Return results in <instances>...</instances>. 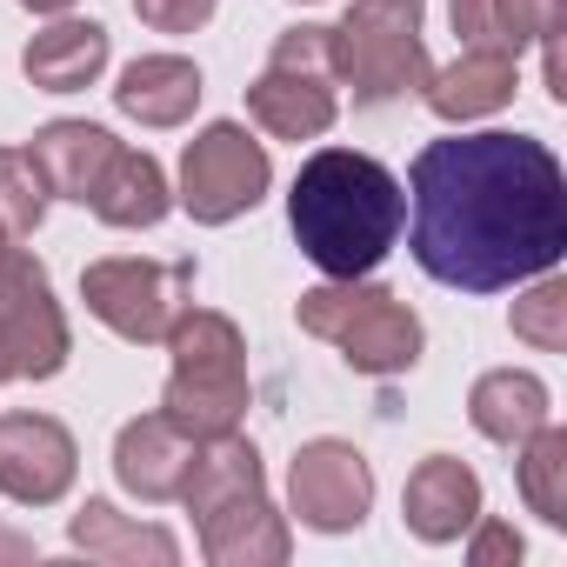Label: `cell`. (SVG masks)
Wrapping results in <instances>:
<instances>
[{"label":"cell","mask_w":567,"mask_h":567,"mask_svg":"<svg viewBox=\"0 0 567 567\" xmlns=\"http://www.w3.org/2000/svg\"><path fill=\"white\" fill-rule=\"evenodd\" d=\"M547 414H554V408H547V381L527 374V368H494V374H481L474 394H467V421H474L487 441H501V447H520Z\"/></svg>","instance_id":"20"},{"label":"cell","mask_w":567,"mask_h":567,"mask_svg":"<svg viewBox=\"0 0 567 567\" xmlns=\"http://www.w3.org/2000/svg\"><path fill=\"white\" fill-rule=\"evenodd\" d=\"M48 200H54V187H48L41 161L28 147H0V234L28 240L48 220Z\"/></svg>","instance_id":"23"},{"label":"cell","mask_w":567,"mask_h":567,"mask_svg":"<svg viewBox=\"0 0 567 567\" xmlns=\"http://www.w3.org/2000/svg\"><path fill=\"white\" fill-rule=\"evenodd\" d=\"M560 28H567V0H494V41L507 54H520Z\"/></svg>","instance_id":"25"},{"label":"cell","mask_w":567,"mask_h":567,"mask_svg":"<svg viewBox=\"0 0 567 567\" xmlns=\"http://www.w3.org/2000/svg\"><path fill=\"white\" fill-rule=\"evenodd\" d=\"M401 514L421 540L447 547L461 540L474 520H481V474L454 454H427L414 474H408V494H401Z\"/></svg>","instance_id":"15"},{"label":"cell","mask_w":567,"mask_h":567,"mask_svg":"<svg viewBox=\"0 0 567 567\" xmlns=\"http://www.w3.org/2000/svg\"><path fill=\"white\" fill-rule=\"evenodd\" d=\"M8 247H14V240H8V234H0V254H8Z\"/></svg>","instance_id":"30"},{"label":"cell","mask_w":567,"mask_h":567,"mask_svg":"<svg viewBox=\"0 0 567 567\" xmlns=\"http://www.w3.org/2000/svg\"><path fill=\"white\" fill-rule=\"evenodd\" d=\"M454 34L467 41V48H501L494 41V0H454Z\"/></svg>","instance_id":"28"},{"label":"cell","mask_w":567,"mask_h":567,"mask_svg":"<svg viewBox=\"0 0 567 567\" xmlns=\"http://www.w3.org/2000/svg\"><path fill=\"white\" fill-rule=\"evenodd\" d=\"M288 227L328 280H361L394 254V240L408 227V194L374 154L321 147L295 174Z\"/></svg>","instance_id":"2"},{"label":"cell","mask_w":567,"mask_h":567,"mask_svg":"<svg viewBox=\"0 0 567 567\" xmlns=\"http://www.w3.org/2000/svg\"><path fill=\"white\" fill-rule=\"evenodd\" d=\"M421 8L427 0H354V14L334 28V81L354 94V107L421 94L434 74L421 48Z\"/></svg>","instance_id":"5"},{"label":"cell","mask_w":567,"mask_h":567,"mask_svg":"<svg viewBox=\"0 0 567 567\" xmlns=\"http://www.w3.org/2000/svg\"><path fill=\"white\" fill-rule=\"evenodd\" d=\"M194 295V260H141V254H114V260H94L81 274V301L101 328H114L121 341L134 348H154L167 341V328L181 321Z\"/></svg>","instance_id":"7"},{"label":"cell","mask_w":567,"mask_h":567,"mask_svg":"<svg viewBox=\"0 0 567 567\" xmlns=\"http://www.w3.org/2000/svg\"><path fill=\"white\" fill-rule=\"evenodd\" d=\"M301 328L328 348H341V361L354 374H408L421 361V321L401 295L374 288V280H328V288H308L295 301Z\"/></svg>","instance_id":"4"},{"label":"cell","mask_w":567,"mask_h":567,"mask_svg":"<svg viewBox=\"0 0 567 567\" xmlns=\"http://www.w3.org/2000/svg\"><path fill=\"white\" fill-rule=\"evenodd\" d=\"M21 8H34V14H68L74 0H21Z\"/></svg>","instance_id":"29"},{"label":"cell","mask_w":567,"mask_h":567,"mask_svg":"<svg viewBox=\"0 0 567 567\" xmlns=\"http://www.w3.org/2000/svg\"><path fill=\"white\" fill-rule=\"evenodd\" d=\"M288 507L315 534H354L374 507V467L354 441H308L288 467Z\"/></svg>","instance_id":"10"},{"label":"cell","mask_w":567,"mask_h":567,"mask_svg":"<svg viewBox=\"0 0 567 567\" xmlns=\"http://www.w3.org/2000/svg\"><path fill=\"white\" fill-rule=\"evenodd\" d=\"M514 87H520V54H507V48H461L454 68H434V74L421 81V101H427L447 127H461V121L501 114V107L514 101Z\"/></svg>","instance_id":"14"},{"label":"cell","mask_w":567,"mask_h":567,"mask_svg":"<svg viewBox=\"0 0 567 567\" xmlns=\"http://www.w3.org/2000/svg\"><path fill=\"white\" fill-rule=\"evenodd\" d=\"M194 447H200V441H194L181 421H167V414H141V421H127L121 441H114V481H121L134 501H147V507L181 501L187 467H194Z\"/></svg>","instance_id":"12"},{"label":"cell","mask_w":567,"mask_h":567,"mask_svg":"<svg viewBox=\"0 0 567 567\" xmlns=\"http://www.w3.org/2000/svg\"><path fill=\"white\" fill-rule=\"evenodd\" d=\"M167 354H174V374H167L161 414L181 421L194 441L234 434L247 414V341H240V328L214 308H181V321L167 328Z\"/></svg>","instance_id":"3"},{"label":"cell","mask_w":567,"mask_h":567,"mask_svg":"<svg viewBox=\"0 0 567 567\" xmlns=\"http://www.w3.org/2000/svg\"><path fill=\"white\" fill-rule=\"evenodd\" d=\"M267 181H274L267 147H260L240 121H214V127H200V134L187 141V154H181V194H174V200H181L200 227H227V220H240L247 207H260Z\"/></svg>","instance_id":"9"},{"label":"cell","mask_w":567,"mask_h":567,"mask_svg":"<svg viewBox=\"0 0 567 567\" xmlns=\"http://www.w3.org/2000/svg\"><path fill=\"white\" fill-rule=\"evenodd\" d=\"M200 68L187 54H141L121 68V87H114V107L141 127H181L194 107H200Z\"/></svg>","instance_id":"16"},{"label":"cell","mask_w":567,"mask_h":567,"mask_svg":"<svg viewBox=\"0 0 567 567\" xmlns=\"http://www.w3.org/2000/svg\"><path fill=\"white\" fill-rule=\"evenodd\" d=\"M74 354L68 315L54 301V280L48 267L14 240L0 254V388L8 381H48L61 374Z\"/></svg>","instance_id":"8"},{"label":"cell","mask_w":567,"mask_h":567,"mask_svg":"<svg viewBox=\"0 0 567 567\" xmlns=\"http://www.w3.org/2000/svg\"><path fill=\"white\" fill-rule=\"evenodd\" d=\"M467 560H474V567H507V560H520V534H514L507 520H474Z\"/></svg>","instance_id":"27"},{"label":"cell","mask_w":567,"mask_h":567,"mask_svg":"<svg viewBox=\"0 0 567 567\" xmlns=\"http://www.w3.org/2000/svg\"><path fill=\"white\" fill-rule=\"evenodd\" d=\"M514 454H520L514 461V481H520L527 514H540L547 527H567V427L540 421Z\"/></svg>","instance_id":"22"},{"label":"cell","mask_w":567,"mask_h":567,"mask_svg":"<svg viewBox=\"0 0 567 567\" xmlns=\"http://www.w3.org/2000/svg\"><path fill=\"white\" fill-rule=\"evenodd\" d=\"M74 547H81L87 560H114V567H141V560L174 567V560H181V540H174L167 527H141V520L114 514L107 501H87V507L74 514Z\"/></svg>","instance_id":"21"},{"label":"cell","mask_w":567,"mask_h":567,"mask_svg":"<svg viewBox=\"0 0 567 567\" xmlns=\"http://www.w3.org/2000/svg\"><path fill=\"white\" fill-rule=\"evenodd\" d=\"M414 260L461 295H501L567 254V174L534 134H447L408 167Z\"/></svg>","instance_id":"1"},{"label":"cell","mask_w":567,"mask_h":567,"mask_svg":"<svg viewBox=\"0 0 567 567\" xmlns=\"http://www.w3.org/2000/svg\"><path fill=\"white\" fill-rule=\"evenodd\" d=\"M134 14L154 34H194V28L214 21V0H134Z\"/></svg>","instance_id":"26"},{"label":"cell","mask_w":567,"mask_h":567,"mask_svg":"<svg viewBox=\"0 0 567 567\" xmlns=\"http://www.w3.org/2000/svg\"><path fill=\"white\" fill-rule=\"evenodd\" d=\"M514 334L527 341V348H540V354H560L567 348V280L547 267V274H534V288L514 301Z\"/></svg>","instance_id":"24"},{"label":"cell","mask_w":567,"mask_h":567,"mask_svg":"<svg viewBox=\"0 0 567 567\" xmlns=\"http://www.w3.org/2000/svg\"><path fill=\"white\" fill-rule=\"evenodd\" d=\"M21 68H28V81L41 94H81L107 68V28L101 21H54V28H41L28 41Z\"/></svg>","instance_id":"17"},{"label":"cell","mask_w":567,"mask_h":567,"mask_svg":"<svg viewBox=\"0 0 567 567\" xmlns=\"http://www.w3.org/2000/svg\"><path fill=\"white\" fill-rule=\"evenodd\" d=\"M334 28H288L274 41L260 81L247 87V114L274 141H321L341 114L334 94Z\"/></svg>","instance_id":"6"},{"label":"cell","mask_w":567,"mask_h":567,"mask_svg":"<svg viewBox=\"0 0 567 567\" xmlns=\"http://www.w3.org/2000/svg\"><path fill=\"white\" fill-rule=\"evenodd\" d=\"M87 207H94L107 227H154V220H167L174 187H167V174H161L154 154H141V147H114V161L101 167Z\"/></svg>","instance_id":"18"},{"label":"cell","mask_w":567,"mask_h":567,"mask_svg":"<svg viewBox=\"0 0 567 567\" xmlns=\"http://www.w3.org/2000/svg\"><path fill=\"white\" fill-rule=\"evenodd\" d=\"M194 527H200V554L214 567H280V560L295 554V534H288V520L274 514L267 487L207 507Z\"/></svg>","instance_id":"13"},{"label":"cell","mask_w":567,"mask_h":567,"mask_svg":"<svg viewBox=\"0 0 567 567\" xmlns=\"http://www.w3.org/2000/svg\"><path fill=\"white\" fill-rule=\"evenodd\" d=\"M81 447L54 414H0V494L21 507H54L74 487Z\"/></svg>","instance_id":"11"},{"label":"cell","mask_w":567,"mask_h":567,"mask_svg":"<svg viewBox=\"0 0 567 567\" xmlns=\"http://www.w3.org/2000/svg\"><path fill=\"white\" fill-rule=\"evenodd\" d=\"M114 134L107 127H94V121H48L41 134H34V161H41V174H48V187L61 194V200H81L87 207V194H94V181H101V167L114 161Z\"/></svg>","instance_id":"19"}]
</instances>
